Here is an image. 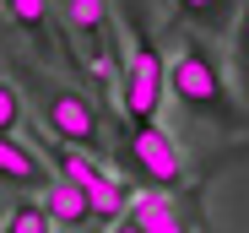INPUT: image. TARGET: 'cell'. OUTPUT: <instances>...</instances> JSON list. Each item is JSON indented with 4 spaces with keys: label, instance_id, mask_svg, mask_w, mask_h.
<instances>
[{
    "label": "cell",
    "instance_id": "13",
    "mask_svg": "<svg viewBox=\"0 0 249 233\" xmlns=\"http://www.w3.org/2000/svg\"><path fill=\"white\" fill-rule=\"evenodd\" d=\"M22 120H27V98L17 92L11 76H0V141L17 136V130H22Z\"/></svg>",
    "mask_w": 249,
    "mask_h": 233
},
{
    "label": "cell",
    "instance_id": "12",
    "mask_svg": "<svg viewBox=\"0 0 249 233\" xmlns=\"http://www.w3.org/2000/svg\"><path fill=\"white\" fill-rule=\"evenodd\" d=\"M233 92H238V103L249 98V0L233 17Z\"/></svg>",
    "mask_w": 249,
    "mask_h": 233
},
{
    "label": "cell",
    "instance_id": "11",
    "mask_svg": "<svg viewBox=\"0 0 249 233\" xmlns=\"http://www.w3.org/2000/svg\"><path fill=\"white\" fill-rule=\"evenodd\" d=\"M179 17H190L200 33H233V17L244 0H174Z\"/></svg>",
    "mask_w": 249,
    "mask_h": 233
},
{
    "label": "cell",
    "instance_id": "8",
    "mask_svg": "<svg viewBox=\"0 0 249 233\" xmlns=\"http://www.w3.org/2000/svg\"><path fill=\"white\" fill-rule=\"evenodd\" d=\"M0 184H11V190H44L49 184V163L38 158V152L17 136L0 141Z\"/></svg>",
    "mask_w": 249,
    "mask_h": 233
},
{
    "label": "cell",
    "instance_id": "14",
    "mask_svg": "<svg viewBox=\"0 0 249 233\" xmlns=\"http://www.w3.org/2000/svg\"><path fill=\"white\" fill-rule=\"evenodd\" d=\"M0 233H54V228H49V217H44L38 201H17L6 212V222H0Z\"/></svg>",
    "mask_w": 249,
    "mask_h": 233
},
{
    "label": "cell",
    "instance_id": "10",
    "mask_svg": "<svg viewBox=\"0 0 249 233\" xmlns=\"http://www.w3.org/2000/svg\"><path fill=\"white\" fill-rule=\"evenodd\" d=\"M6 6V17L33 38L38 49H49L54 44V17H49V0H0Z\"/></svg>",
    "mask_w": 249,
    "mask_h": 233
},
{
    "label": "cell",
    "instance_id": "5",
    "mask_svg": "<svg viewBox=\"0 0 249 233\" xmlns=\"http://www.w3.org/2000/svg\"><path fill=\"white\" fill-rule=\"evenodd\" d=\"M124 217L141 233H190V212H184V201L174 190H141V196H130Z\"/></svg>",
    "mask_w": 249,
    "mask_h": 233
},
{
    "label": "cell",
    "instance_id": "2",
    "mask_svg": "<svg viewBox=\"0 0 249 233\" xmlns=\"http://www.w3.org/2000/svg\"><path fill=\"white\" fill-rule=\"evenodd\" d=\"M124 33H130V44H124V65H119V103H124V120L130 125H157V108H162V76H168V60H162L157 38L146 33V17L141 6L130 0L124 6Z\"/></svg>",
    "mask_w": 249,
    "mask_h": 233
},
{
    "label": "cell",
    "instance_id": "9",
    "mask_svg": "<svg viewBox=\"0 0 249 233\" xmlns=\"http://www.w3.org/2000/svg\"><path fill=\"white\" fill-rule=\"evenodd\" d=\"M44 158L54 163V179H71V184H81V190H92V184L108 174L92 152H81V146H60V141H49V136H44Z\"/></svg>",
    "mask_w": 249,
    "mask_h": 233
},
{
    "label": "cell",
    "instance_id": "7",
    "mask_svg": "<svg viewBox=\"0 0 249 233\" xmlns=\"http://www.w3.org/2000/svg\"><path fill=\"white\" fill-rule=\"evenodd\" d=\"M65 22L87 38V49L98 54V65H114V22H108V0H65Z\"/></svg>",
    "mask_w": 249,
    "mask_h": 233
},
{
    "label": "cell",
    "instance_id": "15",
    "mask_svg": "<svg viewBox=\"0 0 249 233\" xmlns=\"http://www.w3.org/2000/svg\"><path fill=\"white\" fill-rule=\"evenodd\" d=\"M108 233H141V228H136L130 217H114V222H108Z\"/></svg>",
    "mask_w": 249,
    "mask_h": 233
},
{
    "label": "cell",
    "instance_id": "4",
    "mask_svg": "<svg viewBox=\"0 0 249 233\" xmlns=\"http://www.w3.org/2000/svg\"><path fill=\"white\" fill-rule=\"evenodd\" d=\"M124 163H130L152 190H179L184 184V152L162 125H136L124 136Z\"/></svg>",
    "mask_w": 249,
    "mask_h": 233
},
{
    "label": "cell",
    "instance_id": "3",
    "mask_svg": "<svg viewBox=\"0 0 249 233\" xmlns=\"http://www.w3.org/2000/svg\"><path fill=\"white\" fill-rule=\"evenodd\" d=\"M17 92L33 98V108H38V120H44V136H49V141H60V146H81V152H92V146L103 141V120H98V108L81 98L76 87L54 82V76H44V71H22Z\"/></svg>",
    "mask_w": 249,
    "mask_h": 233
},
{
    "label": "cell",
    "instance_id": "6",
    "mask_svg": "<svg viewBox=\"0 0 249 233\" xmlns=\"http://www.w3.org/2000/svg\"><path fill=\"white\" fill-rule=\"evenodd\" d=\"M38 206H44L49 228H65V233L92 228V201H87V190L71 184V179H49V184H44V196H38Z\"/></svg>",
    "mask_w": 249,
    "mask_h": 233
},
{
    "label": "cell",
    "instance_id": "1",
    "mask_svg": "<svg viewBox=\"0 0 249 233\" xmlns=\"http://www.w3.org/2000/svg\"><path fill=\"white\" fill-rule=\"evenodd\" d=\"M162 92H168L190 120L217 125L222 136L249 130V108L238 103L222 60L212 54V44H206L200 33H179V49H174V60H168V76H162Z\"/></svg>",
    "mask_w": 249,
    "mask_h": 233
}]
</instances>
